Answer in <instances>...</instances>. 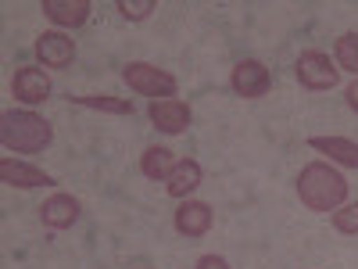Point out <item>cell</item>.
Instances as JSON below:
<instances>
[{"label":"cell","instance_id":"1","mask_svg":"<svg viewBox=\"0 0 358 269\" xmlns=\"http://www.w3.org/2000/svg\"><path fill=\"white\" fill-rule=\"evenodd\" d=\"M297 198H301L312 212H337L348 198V179L326 162H312L297 176Z\"/></svg>","mask_w":358,"mask_h":269},{"label":"cell","instance_id":"2","mask_svg":"<svg viewBox=\"0 0 358 269\" xmlns=\"http://www.w3.org/2000/svg\"><path fill=\"white\" fill-rule=\"evenodd\" d=\"M0 140H4L8 151L36 155L54 140V130L36 111H4L0 115Z\"/></svg>","mask_w":358,"mask_h":269},{"label":"cell","instance_id":"3","mask_svg":"<svg viewBox=\"0 0 358 269\" xmlns=\"http://www.w3.org/2000/svg\"><path fill=\"white\" fill-rule=\"evenodd\" d=\"M122 79L129 83V90H136V94H143V97L169 101L176 94V76H169V72H162L155 65H147V62H129L122 69Z\"/></svg>","mask_w":358,"mask_h":269},{"label":"cell","instance_id":"4","mask_svg":"<svg viewBox=\"0 0 358 269\" xmlns=\"http://www.w3.org/2000/svg\"><path fill=\"white\" fill-rule=\"evenodd\" d=\"M337 76H341V69L330 62V54L305 50L301 57H297V79H301V86H308V90H334Z\"/></svg>","mask_w":358,"mask_h":269},{"label":"cell","instance_id":"5","mask_svg":"<svg viewBox=\"0 0 358 269\" xmlns=\"http://www.w3.org/2000/svg\"><path fill=\"white\" fill-rule=\"evenodd\" d=\"M229 86H233V94L236 97H262L268 86H273V76H268V69L262 65V62H241L233 69V76H229Z\"/></svg>","mask_w":358,"mask_h":269},{"label":"cell","instance_id":"6","mask_svg":"<svg viewBox=\"0 0 358 269\" xmlns=\"http://www.w3.org/2000/svg\"><path fill=\"white\" fill-rule=\"evenodd\" d=\"M11 94L22 104H40L50 94V79H47L43 69H18L15 79H11Z\"/></svg>","mask_w":358,"mask_h":269},{"label":"cell","instance_id":"7","mask_svg":"<svg viewBox=\"0 0 358 269\" xmlns=\"http://www.w3.org/2000/svg\"><path fill=\"white\" fill-rule=\"evenodd\" d=\"M151 123L162 130V133H183L187 126H190V104L187 101H176V97H169V101H155L151 104Z\"/></svg>","mask_w":358,"mask_h":269},{"label":"cell","instance_id":"8","mask_svg":"<svg viewBox=\"0 0 358 269\" xmlns=\"http://www.w3.org/2000/svg\"><path fill=\"white\" fill-rule=\"evenodd\" d=\"M0 179H4L8 187H22V191H29V187H50L54 184V176H47L43 169L29 165V162H18V158H4V162H0Z\"/></svg>","mask_w":358,"mask_h":269},{"label":"cell","instance_id":"9","mask_svg":"<svg viewBox=\"0 0 358 269\" xmlns=\"http://www.w3.org/2000/svg\"><path fill=\"white\" fill-rule=\"evenodd\" d=\"M36 57L47 69H65L76 57V43L65 33H43V36H36Z\"/></svg>","mask_w":358,"mask_h":269},{"label":"cell","instance_id":"10","mask_svg":"<svg viewBox=\"0 0 358 269\" xmlns=\"http://www.w3.org/2000/svg\"><path fill=\"white\" fill-rule=\"evenodd\" d=\"M40 219L47 230H69L79 219V201L72 194H54L40 205Z\"/></svg>","mask_w":358,"mask_h":269},{"label":"cell","instance_id":"11","mask_svg":"<svg viewBox=\"0 0 358 269\" xmlns=\"http://www.w3.org/2000/svg\"><path fill=\"white\" fill-rule=\"evenodd\" d=\"M176 230L183 237H204L212 230V208L204 201H183L176 208Z\"/></svg>","mask_w":358,"mask_h":269},{"label":"cell","instance_id":"12","mask_svg":"<svg viewBox=\"0 0 358 269\" xmlns=\"http://www.w3.org/2000/svg\"><path fill=\"white\" fill-rule=\"evenodd\" d=\"M308 147H312V151L330 155L334 162H341L348 169H358V144L348 140V137H312Z\"/></svg>","mask_w":358,"mask_h":269},{"label":"cell","instance_id":"13","mask_svg":"<svg viewBox=\"0 0 358 269\" xmlns=\"http://www.w3.org/2000/svg\"><path fill=\"white\" fill-rule=\"evenodd\" d=\"M43 15L57 25H83L90 18V0H43Z\"/></svg>","mask_w":358,"mask_h":269},{"label":"cell","instance_id":"14","mask_svg":"<svg viewBox=\"0 0 358 269\" xmlns=\"http://www.w3.org/2000/svg\"><path fill=\"white\" fill-rule=\"evenodd\" d=\"M197 187H201V165L190 162V158L176 162V169H172L169 179H165V191H169L172 198H187V194H194Z\"/></svg>","mask_w":358,"mask_h":269},{"label":"cell","instance_id":"15","mask_svg":"<svg viewBox=\"0 0 358 269\" xmlns=\"http://www.w3.org/2000/svg\"><path fill=\"white\" fill-rule=\"evenodd\" d=\"M176 169V155L169 147H147L140 155V172L147 179H169V172Z\"/></svg>","mask_w":358,"mask_h":269},{"label":"cell","instance_id":"16","mask_svg":"<svg viewBox=\"0 0 358 269\" xmlns=\"http://www.w3.org/2000/svg\"><path fill=\"white\" fill-rule=\"evenodd\" d=\"M334 57L344 72H355L358 76V33H344L337 43H334Z\"/></svg>","mask_w":358,"mask_h":269},{"label":"cell","instance_id":"17","mask_svg":"<svg viewBox=\"0 0 358 269\" xmlns=\"http://www.w3.org/2000/svg\"><path fill=\"white\" fill-rule=\"evenodd\" d=\"M79 108H94V111H111V115H133V101H118V97H72Z\"/></svg>","mask_w":358,"mask_h":269},{"label":"cell","instance_id":"18","mask_svg":"<svg viewBox=\"0 0 358 269\" xmlns=\"http://www.w3.org/2000/svg\"><path fill=\"white\" fill-rule=\"evenodd\" d=\"M155 8H158L155 0H118V15L129 18V22H143Z\"/></svg>","mask_w":358,"mask_h":269},{"label":"cell","instance_id":"19","mask_svg":"<svg viewBox=\"0 0 358 269\" xmlns=\"http://www.w3.org/2000/svg\"><path fill=\"white\" fill-rule=\"evenodd\" d=\"M334 230H337V233H348V237L358 233V205L337 208V212H334Z\"/></svg>","mask_w":358,"mask_h":269},{"label":"cell","instance_id":"20","mask_svg":"<svg viewBox=\"0 0 358 269\" xmlns=\"http://www.w3.org/2000/svg\"><path fill=\"white\" fill-rule=\"evenodd\" d=\"M197 269H229V262L222 255H201L197 258Z\"/></svg>","mask_w":358,"mask_h":269},{"label":"cell","instance_id":"21","mask_svg":"<svg viewBox=\"0 0 358 269\" xmlns=\"http://www.w3.org/2000/svg\"><path fill=\"white\" fill-rule=\"evenodd\" d=\"M348 104H351V108L358 111V79H355V83L348 86Z\"/></svg>","mask_w":358,"mask_h":269}]
</instances>
